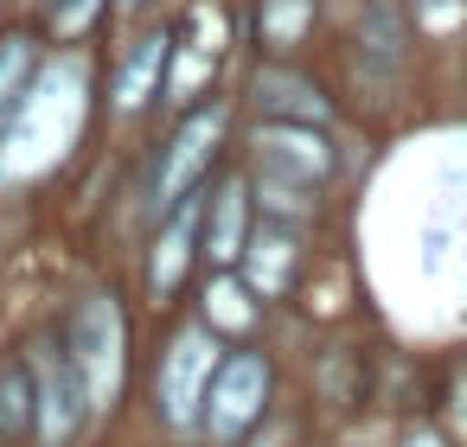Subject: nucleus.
Listing matches in <instances>:
<instances>
[{"label": "nucleus", "mask_w": 467, "mask_h": 447, "mask_svg": "<svg viewBox=\"0 0 467 447\" xmlns=\"http://www.w3.org/2000/svg\"><path fill=\"white\" fill-rule=\"evenodd\" d=\"M263 409H269V358L263 351H224V364L212 371L205 409H199L212 441H244Z\"/></svg>", "instance_id": "3"}, {"label": "nucleus", "mask_w": 467, "mask_h": 447, "mask_svg": "<svg viewBox=\"0 0 467 447\" xmlns=\"http://www.w3.org/2000/svg\"><path fill=\"white\" fill-rule=\"evenodd\" d=\"M205 256L224 269L244 256V186H224L212 198V218H205Z\"/></svg>", "instance_id": "9"}, {"label": "nucleus", "mask_w": 467, "mask_h": 447, "mask_svg": "<svg viewBox=\"0 0 467 447\" xmlns=\"http://www.w3.org/2000/svg\"><path fill=\"white\" fill-rule=\"evenodd\" d=\"M429 7H448V0H429Z\"/></svg>", "instance_id": "15"}, {"label": "nucleus", "mask_w": 467, "mask_h": 447, "mask_svg": "<svg viewBox=\"0 0 467 447\" xmlns=\"http://www.w3.org/2000/svg\"><path fill=\"white\" fill-rule=\"evenodd\" d=\"M218 364H224V345H218L212 326H180V332H173V345L161 351V377H154V390H161V422H167V428H192V422H199Z\"/></svg>", "instance_id": "2"}, {"label": "nucleus", "mask_w": 467, "mask_h": 447, "mask_svg": "<svg viewBox=\"0 0 467 447\" xmlns=\"http://www.w3.org/2000/svg\"><path fill=\"white\" fill-rule=\"evenodd\" d=\"M288 269H295V243L282 230H263L250 243V281H256V294H282L288 288Z\"/></svg>", "instance_id": "11"}, {"label": "nucleus", "mask_w": 467, "mask_h": 447, "mask_svg": "<svg viewBox=\"0 0 467 447\" xmlns=\"http://www.w3.org/2000/svg\"><path fill=\"white\" fill-rule=\"evenodd\" d=\"M256 103L275 116V122H327V103L314 84L288 77V71H256Z\"/></svg>", "instance_id": "7"}, {"label": "nucleus", "mask_w": 467, "mask_h": 447, "mask_svg": "<svg viewBox=\"0 0 467 447\" xmlns=\"http://www.w3.org/2000/svg\"><path fill=\"white\" fill-rule=\"evenodd\" d=\"M410 447H441V441H435L429 428H416V434H410Z\"/></svg>", "instance_id": "14"}, {"label": "nucleus", "mask_w": 467, "mask_h": 447, "mask_svg": "<svg viewBox=\"0 0 467 447\" xmlns=\"http://www.w3.org/2000/svg\"><path fill=\"white\" fill-rule=\"evenodd\" d=\"M218 128H224V109L212 103V109H199L186 128H180V141H173V154H167V173H161V205H180V192L199 179V167L212 160V147H218Z\"/></svg>", "instance_id": "5"}, {"label": "nucleus", "mask_w": 467, "mask_h": 447, "mask_svg": "<svg viewBox=\"0 0 467 447\" xmlns=\"http://www.w3.org/2000/svg\"><path fill=\"white\" fill-rule=\"evenodd\" d=\"M256 147H263V173L269 179H288V186H314L320 173H327V141H314V135H295V128H263L256 135Z\"/></svg>", "instance_id": "6"}, {"label": "nucleus", "mask_w": 467, "mask_h": 447, "mask_svg": "<svg viewBox=\"0 0 467 447\" xmlns=\"http://www.w3.org/2000/svg\"><path fill=\"white\" fill-rule=\"evenodd\" d=\"M33 402H39V441L46 447H71L78 428L90 422L97 402H90V390H84V377H78L65 345H39V358H33Z\"/></svg>", "instance_id": "4"}, {"label": "nucleus", "mask_w": 467, "mask_h": 447, "mask_svg": "<svg viewBox=\"0 0 467 447\" xmlns=\"http://www.w3.org/2000/svg\"><path fill=\"white\" fill-rule=\"evenodd\" d=\"M39 428V402H33V371L7 364L0 371V447H20Z\"/></svg>", "instance_id": "8"}, {"label": "nucleus", "mask_w": 467, "mask_h": 447, "mask_svg": "<svg viewBox=\"0 0 467 447\" xmlns=\"http://www.w3.org/2000/svg\"><path fill=\"white\" fill-rule=\"evenodd\" d=\"M65 351L90 390V402H116L122 390V313H116V294H84L71 307V326H65Z\"/></svg>", "instance_id": "1"}, {"label": "nucleus", "mask_w": 467, "mask_h": 447, "mask_svg": "<svg viewBox=\"0 0 467 447\" xmlns=\"http://www.w3.org/2000/svg\"><path fill=\"white\" fill-rule=\"evenodd\" d=\"M186 230H192V218H180L173 230H167V243L154 249V288L167 294L173 281H180V269H186Z\"/></svg>", "instance_id": "12"}, {"label": "nucleus", "mask_w": 467, "mask_h": 447, "mask_svg": "<svg viewBox=\"0 0 467 447\" xmlns=\"http://www.w3.org/2000/svg\"><path fill=\"white\" fill-rule=\"evenodd\" d=\"M26 65V39H7V52H0V90L14 84V71Z\"/></svg>", "instance_id": "13"}, {"label": "nucleus", "mask_w": 467, "mask_h": 447, "mask_svg": "<svg viewBox=\"0 0 467 447\" xmlns=\"http://www.w3.org/2000/svg\"><path fill=\"white\" fill-rule=\"evenodd\" d=\"M167 58H173V33H148V39H141V52L129 58L122 84H116V103H122V109H141V103H148V90H154V77L167 71Z\"/></svg>", "instance_id": "10"}]
</instances>
